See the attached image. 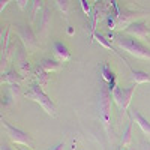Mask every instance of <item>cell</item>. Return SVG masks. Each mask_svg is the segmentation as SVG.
<instances>
[{
  "label": "cell",
  "instance_id": "6da1fadb",
  "mask_svg": "<svg viewBox=\"0 0 150 150\" xmlns=\"http://www.w3.org/2000/svg\"><path fill=\"white\" fill-rule=\"evenodd\" d=\"M112 42H114L119 48H122L123 51H126L128 54H131V56H134L137 59L150 62V48L146 47L138 39H135V38L123 36V35H114Z\"/></svg>",
  "mask_w": 150,
  "mask_h": 150
},
{
  "label": "cell",
  "instance_id": "7a4b0ae2",
  "mask_svg": "<svg viewBox=\"0 0 150 150\" xmlns=\"http://www.w3.org/2000/svg\"><path fill=\"white\" fill-rule=\"evenodd\" d=\"M112 93L108 89V86H102L98 95V108H99V119H101L105 132L110 135L111 128V105H112Z\"/></svg>",
  "mask_w": 150,
  "mask_h": 150
},
{
  "label": "cell",
  "instance_id": "3957f363",
  "mask_svg": "<svg viewBox=\"0 0 150 150\" xmlns=\"http://www.w3.org/2000/svg\"><path fill=\"white\" fill-rule=\"evenodd\" d=\"M24 96H26L27 99H30V101L36 102V104H39L42 107V110L47 112V114L50 117H56L57 116V108H56V104L51 101V98H50L44 89H42V86L39 84H33L30 89L24 93Z\"/></svg>",
  "mask_w": 150,
  "mask_h": 150
},
{
  "label": "cell",
  "instance_id": "277c9868",
  "mask_svg": "<svg viewBox=\"0 0 150 150\" xmlns=\"http://www.w3.org/2000/svg\"><path fill=\"white\" fill-rule=\"evenodd\" d=\"M2 128L6 131V134H8V137L11 138L12 143L20 144V146H27V147H30L33 144V140L30 138V135L27 132H24V131L15 128L14 125H11L5 119H2Z\"/></svg>",
  "mask_w": 150,
  "mask_h": 150
},
{
  "label": "cell",
  "instance_id": "5b68a950",
  "mask_svg": "<svg viewBox=\"0 0 150 150\" xmlns=\"http://www.w3.org/2000/svg\"><path fill=\"white\" fill-rule=\"evenodd\" d=\"M135 90H137V84L128 87V89H125V87H116V89L111 92L112 93V99H114V102L117 104V107L120 108L122 112L128 110Z\"/></svg>",
  "mask_w": 150,
  "mask_h": 150
},
{
  "label": "cell",
  "instance_id": "8992f818",
  "mask_svg": "<svg viewBox=\"0 0 150 150\" xmlns=\"http://www.w3.org/2000/svg\"><path fill=\"white\" fill-rule=\"evenodd\" d=\"M125 33L131 35L132 38H137L138 41H141V39H146L147 36H150V27L144 21H134L132 24H129V26L125 29Z\"/></svg>",
  "mask_w": 150,
  "mask_h": 150
},
{
  "label": "cell",
  "instance_id": "52a82bcc",
  "mask_svg": "<svg viewBox=\"0 0 150 150\" xmlns=\"http://www.w3.org/2000/svg\"><path fill=\"white\" fill-rule=\"evenodd\" d=\"M17 33H18V36H20V39L24 42L26 48L35 50V48L38 47L35 33H33V30L30 29V26H17Z\"/></svg>",
  "mask_w": 150,
  "mask_h": 150
},
{
  "label": "cell",
  "instance_id": "ba28073f",
  "mask_svg": "<svg viewBox=\"0 0 150 150\" xmlns=\"http://www.w3.org/2000/svg\"><path fill=\"white\" fill-rule=\"evenodd\" d=\"M131 117H132V120L140 126V129L143 131V134H146V135L150 137V122L141 114V112H140L138 110H132V111H131Z\"/></svg>",
  "mask_w": 150,
  "mask_h": 150
},
{
  "label": "cell",
  "instance_id": "9c48e42d",
  "mask_svg": "<svg viewBox=\"0 0 150 150\" xmlns=\"http://www.w3.org/2000/svg\"><path fill=\"white\" fill-rule=\"evenodd\" d=\"M53 51H54L56 57H57L60 62H69L71 57H72L69 48H68L63 42H59V41H56V42L53 44Z\"/></svg>",
  "mask_w": 150,
  "mask_h": 150
},
{
  "label": "cell",
  "instance_id": "30bf717a",
  "mask_svg": "<svg viewBox=\"0 0 150 150\" xmlns=\"http://www.w3.org/2000/svg\"><path fill=\"white\" fill-rule=\"evenodd\" d=\"M101 71H102V78L108 83V89L112 92V90H114L116 87H117L114 72H112V71L108 68V65H105V63H102V65H101Z\"/></svg>",
  "mask_w": 150,
  "mask_h": 150
},
{
  "label": "cell",
  "instance_id": "8fae6325",
  "mask_svg": "<svg viewBox=\"0 0 150 150\" xmlns=\"http://www.w3.org/2000/svg\"><path fill=\"white\" fill-rule=\"evenodd\" d=\"M131 69V68H129ZM131 80L134 84L140 86V84H146L150 83V74L144 72V71H137V69H131Z\"/></svg>",
  "mask_w": 150,
  "mask_h": 150
},
{
  "label": "cell",
  "instance_id": "7c38bea8",
  "mask_svg": "<svg viewBox=\"0 0 150 150\" xmlns=\"http://www.w3.org/2000/svg\"><path fill=\"white\" fill-rule=\"evenodd\" d=\"M33 77H35V80H36V84H39V86H42V87H45V86L50 83V75H48V72L44 71L39 65H38V68L33 71Z\"/></svg>",
  "mask_w": 150,
  "mask_h": 150
},
{
  "label": "cell",
  "instance_id": "4fadbf2b",
  "mask_svg": "<svg viewBox=\"0 0 150 150\" xmlns=\"http://www.w3.org/2000/svg\"><path fill=\"white\" fill-rule=\"evenodd\" d=\"M21 81H23V75H20V74L15 72V71H9L8 74H3V75H2V83L9 84V86L20 84Z\"/></svg>",
  "mask_w": 150,
  "mask_h": 150
},
{
  "label": "cell",
  "instance_id": "5bb4252c",
  "mask_svg": "<svg viewBox=\"0 0 150 150\" xmlns=\"http://www.w3.org/2000/svg\"><path fill=\"white\" fill-rule=\"evenodd\" d=\"M120 144L123 149H128L132 144V122H128L126 128L123 129L122 138H120Z\"/></svg>",
  "mask_w": 150,
  "mask_h": 150
},
{
  "label": "cell",
  "instance_id": "9a60e30c",
  "mask_svg": "<svg viewBox=\"0 0 150 150\" xmlns=\"http://www.w3.org/2000/svg\"><path fill=\"white\" fill-rule=\"evenodd\" d=\"M39 66H41L44 71H47L48 74H50V72H57V71H60V68H62V65L59 63L57 60H51V59H44V60H41Z\"/></svg>",
  "mask_w": 150,
  "mask_h": 150
},
{
  "label": "cell",
  "instance_id": "2e32d148",
  "mask_svg": "<svg viewBox=\"0 0 150 150\" xmlns=\"http://www.w3.org/2000/svg\"><path fill=\"white\" fill-rule=\"evenodd\" d=\"M93 38H95V39L99 42V44H101L102 47H105V48H108V50H111V51H114L116 54H119L117 51H116V50L114 48H112V45H111V42H108V39H107V38L105 36H102L101 33H96L95 32V35H93Z\"/></svg>",
  "mask_w": 150,
  "mask_h": 150
},
{
  "label": "cell",
  "instance_id": "e0dca14e",
  "mask_svg": "<svg viewBox=\"0 0 150 150\" xmlns=\"http://www.w3.org/2000/svg\"><path fill=\"white\" fill-rule=\"evenodd\" d=\"M54 3H56V6L59 8V11H60L63 15H68V14H69V11H71L69 0H54Z\"/></svg>",
  "mask_w": 150,
  "mask_h": 150
},
{
  "label": "cell",
  "instance_id": "ac0fdd59",
  "mask_svg": "<svg viewBox=\"0 0 150 150\" xmlns=\"http://www.w3.org/2000/svg\"><path fill=\"white\" fill-rule=\"evenodd\" d=\"M17 59H18V66H20L21 72H29L30 71V65H29V62L26 59V54H24L23 51H20Z\"/></svg>",
  "mask_w": 150,
  "mask_h": 150
},
{
  "label": "cell",
  "instance_id": "d6986e66",
  "mask_svg": "<svg viewBox=\"0 0 150 150\" xmlns=\"http://www.w3.org/2000/svg\"><path fill=\"white\" fill-rule=\"evenodd\" d=\"M41 0H33L32 2V6H30V17L32 18H35L36 17V14L39 12V9H41Z\"/></svg>",
  "mask_w": 150,
  "mask_h": 150
},
{
  "label": "cell",
  "instance_id": "ffe728a7",
  "mask_svg": "<svg viewBox=\"0 0 150 150\" xmlns=\"http://www.w3.org/2000/svg\"><path fill=\"white\" fill-rule=\"evenodd\" d=\"M50 20H51V15H50V11L45 9L44 11V15H42V20H41V29L45 30L48 27V24H50Z\"/></svg>",
  "mask_w": 150,
  "mask_h": 150
},
{
  "label": "cell",
  "instance_id": "44dd1931",
  "mask_svg": "<svg viewBox=\"0 0 150 150\" xmlns=\"http://www.w3.org/2000/svg\"><path fill=\"white\" fill-rule=\"evenodd\" d=\"M80 5H81V9H83V12L87 15V17H90V14H92V6L89 5V2L87 0H80Z\"/></svg>",
  "mask_w": 150,
  "mask_h": 150
},
{
  "label": "cell",
  "instance_id": "7402d4cb",
  "mask_svg": "<svg viewBox=\"0 0 150 150\" xmlns=\"http://www.w3.org/2000/svg\"><path fill=\"white\" fill-rule=\"evenodd\" d=\"M15 3L18 5V8L21 11H24V9L27 8V5H29V0H15Z\"/></svg>",
  "mask_w": 150,
  "mask_h": 150
},
{
  "label": "cell",
  "instance_id": "603a6c76",
  "mask_svg": "<svg viewBox=\"0 0 150 150\" xmlns=\"http://www.w3.org/2000/svg\"><path fill=\"white\" fill-rule=\"evenodd\" d=\"M9 2H11V0H0V12H3V9L8 6Z\"/></svg>",
  "mask_w": 150,
  "mask_h": 150
},
{
  "label": "cell",
  "instance_id": "cb8c5ba5",
  "mask_svg": "<svg viewBox=\"0 0 150 150\" xmlns=\"http://www.w3.org/2000/svg\"><path fill=\"white\" fill-rule=\"evenodd\" d=\"M51 150H65V144H63V143H59V144H57L56 147H53Z\"/></svg>",
  "mask_w": 150,
  "mask_h": 150
},
{
  "label": "cell",
  "instance_id": "d4e9b609",
  "mask_svg": "<svg viewBox=\"0 0 150 150\" xmlns=\"http://www.w3.org/2000/svg\"><path fill=\"white\" fill-rule=\"evenodd\" d=\"M141 150H150V144H146V143H144V144L141 146Z\"/></svg>",
  "mask_w": 150,
  "mask_h": 150
},
{
  "label": "cell",
  "instance_id": "484cf974",
  "mask_svg": "<svg viewBox=\"0 0 150 150\" xmlns=\"http://www.w3.org/2000/svg\"><path fill=\"white\" fill-rule=\"evenodd\" d=\"M2 150H11V149H9L6 144H2Z\"/></svg>",
  "mask_w": 150,
  "mask_h": 150
},
{
  "label": "cell",
  "instance_id": "4316f807",
  "mask_svg": "<svg viewBox=\"0 0 150 150\" xmlns=\"http://www.w3.org/2000/svg\"><path fill=\"white\" fill-rule=\"evenodd\" d=\"M18 150H27V149H23V147H20V149H18Z\"/></svg>",
  "mask_w": 150,
  "mask_h": 150
},
{
  "label": "cell",
  "instance_id": "83f0119b",
  "mask_svg": "<svg viewBox=\"0 0 150 150\" xmlns=\"http://www.w3.org/2000/svg\"><path fill=\"white\" fill-rule=\"evenodd\" d=\"M119 150H128V149H123V147H120V149H119Z\"/></svg>",
  "mask_w": 150,
  "mask_h": 150
},
{
  "label": "cell",
  "instance_id": "f1b7e54d",
  "mask_svg": "<svg viewBox=\"0 0 150 150\" xmlns=\"http://www.w3.org/2000/svg\"><path fill=\"white\" fill-rule=\"evenodd\" d=\"M72 150H75V146H74V149H72Z\"/></svg>",
  "mask_w": 150,
  "mask_h": 150
}]
</instances>
